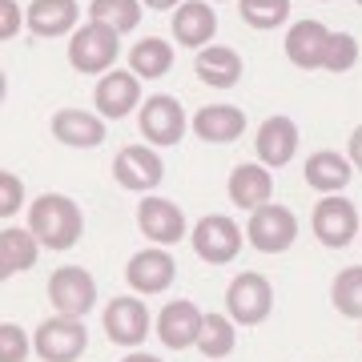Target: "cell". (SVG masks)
<instances>
[{
	"label": "cell",
	"mask_w": 362,
	"mask_h": 362,
	"mask_svg": "<svg viewBox=\"0 0 362 362\" xmlns=\"http://www.w3.org/2000/svg\"><path fill=\"white\" fill-rule=\"evenodd\" d=\"M194 254L209 266H226L242 254V230L226 214H206L194 226Z\"/></svg>",
	"instance_id": "9"
},
{
	"label": "cell",
	"mask_w": 362,
	"mask_h": 362,
	"mask_svg": "<svg viewBox=\"0 0 362 362\" xmlns=\"http://www.w3.org/2000/svg\"><path fill=\"white\" fill-rule=\"evenodd\" d=\"M137 129L149 145L157 149H169V145H177L189 129V117L181 109L177 97H169V93H153V97H145L141 109H137Z\"/></svg>",
	"instance_id": "3"
},
{
	"label": "cell",
	"mask_w": 362,
	"mask_h": 362,
	"mask_svg": "<svg viewBox=\"0 0 362 362\" xmlns=\"http://www.w3.org/2000/svg\"><path fill=\"white\" fill-rule=\"evenodd\" d=\"M202 322H206V314L197 310L189 298H177V302L161 306V314H157V334H161V342L169 350H189V346H197Z\"/></svg>",
	"instance_id": "16"
},
{
	"label": "cell",
	"mask_w": 362,
	"mask_h": 362,
	"mask_svg": "<svg viewBox=\"0 0 362 362\" xmlns=\"http://www.w3.org/2000/svg\"><path fill=\"white\" fill-rule=\"evenodd\" d=\"M254 149H258V161L266 169H282L294 161L298 153V125L290 117L274 113L258 125V137H254Z\"/></svg>",
	"instance_id": "15"
},
{
	"label": "cell",
	"mask_w": 362,
	"mask_h": 362,
	"mask_svg": "<svg viewBox=\"0 0 362 362\" xmlns=\"http://www.w3.org/2000/svg\"><path fill=\"white\" fill-rule=\"evenodd\" d=\"M334 310L346 314V318H358L362 322V266H346V270L334 278Z\"/></svg>",
	"instance_id": "29"
},
{
	"label": "cell",
	"mask_w": 362,
	"mask_h": 362,
	"mask_svg": "<svg viewBox=\"0 0 362 362\" xmlns=\"http://www.w3.org/2000/svg\"><path fill=\"white\" fill-rule=\"evenodd\" d=\"M322 4H326V0H322Z\"/></svg>",
	"instance_id": "39"
},
{
	"label": "cell",
	"mask_w": 362,
	"mask_h": 362,
	"mask_svg": "<svg viewBox=\"0 0 362 362\" xmlns=\"http://www.w3.org/2000/svg\"><path fill=\"white\" fill-rule=\"evenodd\" d=\"M358 65V40L350 33H334L330 37V49H326V73H350Z\"/></svg>",
	"instance_id": "31"
},
{
	"label": "cell",
	"mask_w": 362,
	"mask_h": 362,
	"mask_svg": "<svg viewBox=\"0 0 362 362\" xmlns=\"http://www.w3.org/2000/svg\"><path fill=\"white\" fill-rule=\"evenodd\" d=\"M346 149H350V165L362 169V125H358L354 133H350V145H346Z\"/></svg>",
	"instance_id": "35"
},
{
	"label": "cell",
	"mask_w": 362,
	"mask_h": 362,
	"mask_svg": "<svg viewBox=\"0 0 362 362\" xmlns=\"http://www.w3.org/2000/svg\"><path fill=\"white\" fill-rule=\"evenodd\" d=\"M52 137L69 149H97L105 141V117L89 109H57L52 113Z\"/></svg>",
	"instance_id": "18"
},
{
	"label": "cell",
	"mask_w": 362,
	"mask_h": 362,
	"mask_svg": "<svg viewBox=\"0 0 362 362\" xmlns=\"http://www.w3.org/2000/svg\"><path fill=\"white\" fill-rule=\"evenodd\" d=\"M137 226L153 246H177L185 238V214L169 197H141L137 206Z\"/></svg>",
	"instance_id": "11"
},
{
	"label": "cell",
	"mask_w": 362,
	"mask_h": 362,
	"mask_svg": "<svg viewBox=\"0 0 362 362\" xmlns=\"http://www.w3.org/2000/svg\"><path fill=\"white\" fill-rule=\"evenodd\" d=\"M173 40L185 49H206L214 33H218V13L209 8V0H185L181 8H173Z\"/></svg>",
	"instance_id": "19"
},
{
	"label": "cell",
	"mask_w": 362,
	"mask_h": 362,
	"mask_svg": "<svg viewBox=\"0 0 362 362\" xmlns=\"http://www.w3.org/2000/svg\"><path fill=\"white\" fill-rule=\"evenodd\" d=\"M105 334L117 346H141L145 334H149V310H145L141 298H113L105 306Z\"/></svg>",
	"instance_id": "13"
},
{
	"label": "cell",
	"mask_w": 362,
	"mask_h": 362,
	"mask_svg": "<svg viewBox=\"0 0 362 362\" xmlns=\"http://www.w3.org/2000/svg\"><path fill=\"white\" fill-rule=\"evenodd\" d=\"M330 28L322 25V21H298L290 33H286V57H290V65L294 69H306V73H314V69L326 65V49H330Z\"/></svg>",
	"instance_id": "17"
},
{
	"label": "cell",
	"mask_w": 362,
	"mask_h": 362,
	"mask_svg": "<svg viewBox=\"0 0 362 362\" xmlns=\"http://www.w3.org/2000/svg\"><path fill=\"white\" fill-rule=\"evenodd\" d=\"M270 194H274V177H270V169L262 165V161H254V165H238L230 173V202L238 209L254 214V209L270 206Z\"/></svg>",
	"instance_id": "21"
},
{
	"label": "cell",
	"mask_w": 362,
	"mask_h": 362,
	"mask_svg": "<svg viewBox=\"0 0 362 362\" xmlns=\"http://www.w3.org/2000/svg\"><path fill=\"white\" fill-rule=\"evenodd\" d=\"M194 133L202 137L206 145H230L246 133V113L238 105H206L194 113Z\"/></svg>",
	"instance_id": "20"
},
{
	"label": "cell",
	"mask_w": 362,
	"mask_h": 362,
	"mask_svg": "<svg viewBox=\"0 0 362 362\" xmlns=\"http://www.w3.org/2000/svg\"><path fill=\"white\" fill-rule=\"evenodd\" d=\"M49 302L57 306V314L69 318H85L97 306V282L85 266H61L49 274Z\"/></svg>",
	"instance_id": "6"
},
{
	"label": "cell",
	"mask_w": 362,
	"mask_h": 362,
	"mask_svg": "<svg viewBox=\"0 0 362 362\" xmlns=\"http://www.w3.org/2000/svg\"><path fill=\"white\" fill-rule=\"evenodd\" d=\"M25 13H28V28L45 40L77 33V21H81L77 0H33Z\"/></svg>",
	"instance_id": "22"
},
{
	"label": "cell",
	"mask_w": 362,
	"mask_h": 362,
	"mask_svg": "<svg viewBox=\"0 0 362 362\" xmlns=\"http://www.w3.org/2000/svg\"><path fill=\"white\" fill-rule=\"evenodd\" d=\"M21 25H28V13L16 8V0H0V40H13Z\"/></svg>",
	"instance_id": "34"
},
{
	"label": "cell",
	"mask_w": 362,
	"mask_h": 362,
	"mask_svg": "<svg viewBox=\"0 0 362 362\" xmlns=\"http://www.w3.org/2000/svg\"><path fill=\"white\" fill-rule=\"evenodd\" d=\"M28 350H33V342H28V334L21 326L16 322L0 326V362H25Z\"/></svg>",
	"instance_id": "32"
},
{
	"label": "cell",
	"mask_w": 362,
	"mask_h": 362,
	"mask_svg": "<svg viewBox=\"0 0 362 362\" xmlns=\"http://www.w3.org/2000/svg\"><path fill=\"white\" fill-rule=\"evenodd\" d=\"M141 0H93L89 4V21L97 25H109L117 33H129V28L141 25Z\"/></svg>",
	"instance_id": "27"
},
{
	"label": "cell",
	"mask_w": 362,
	"mask_h": 362,
	"mask_svg": "<svg viewBox=\"0 0 362 362\" xmlns=\"http://www.w3.org/2000/svg\"><path fill=\"white\" fill-rule=\"evenodd\" d=\"M350 157H342L338 149H314L306 157V185H314L318 194H342L350 185Z\"/></svg>",
	"instance_id": "25"
},
{
	"label": "cell",
	"mask_w": 362,
	"mask_h": 362,
	"mask_svg": "<svg viewBox=\"0 0 362 362\" xmlns=\"http://www.w3.org/2000/svg\"><path fill=\"white\" fill-rule=\"evenodd\" d=\"M354 4H358V8H362V0H354Z\"/></svg>",
	"instance_id": "38"
},
{
	"label": "cell",
	"mask_w": 362,
	"mask_h": 362,
	"mask_svg": "<svg viewBox=\"0 0 362 362\" xmlns=\"http://www.w3.org/2000/svg\"><path fill=\"white\" fill-rule=\"evenodd\" d=\"M117 52H121V33L109 25H81L69 40V65L77 69V73H93V77H105L109 69H113Z\"/></svg>",
	"instance_id": "2"
},
{
	"label": "cell",
	"mask_w": 362,
	"mask_h": 362,
	"mask_svg": "<svg viewBox=\"0 0 362 362\" xmlns=\"http://www.w3.org/2000/svg\"><path fill=\"white\" fill-rule=\"evenodd\" d=\"M314 238L322 242V246L330 250H342L350 246L354 238H358V209H354V202L342 194H326L318 206H314Z\"/></svg>",
	"instance_id": "8"
},
{
	"label": "cell",
	"mask_w": 362,
	"mask_h": 362,
	"mask_svg": "<svg viewBox=\"0 0 362 362\" xmlns=\"http://www.w3.org/2000/svg\"><path fill=\"white\" fill-rule=\"evenodd\" d=\"M173 278H177V262H173V254L161 250V246H149V250H141V254H133L129 266H125V282L145 298L169 290Z\"/></svg>",
	"instance_id": "12"
},
{
	"label": "cell",
	"mask_w": 362,
	"mask_h": 362,
	"mask_svg": "<svg viewBox=\"0 0 362 362\" xmlns=\"http://www.w3.org/2000/svg\"><path fill=\"white\" fill-rule=\"evenodd\" d=\"M246 238H250V246L262 250V254H286L298 242V218L286 206H274L270 202V206L250 214Z\"/></svg>",
	"instance_id": "7"
},
{
	"label": "cell",
	"mask_w": 362,
	"mask_h": 362,
	"mask_svg": "<svg viewBox=\"0 0 362 362\" xmlns=\"http://www.w3.org/2000/svg\"><path fill=\"white\" fill-rule=\"evenodd\" d=\"M113 177H117V185H125L133 194H149L165 177V161L153 149H145V145H125L113 161Z\"/></svg>",
	"instance_id": "10"
},
{
	"label": "cell",
	"mask_w": 362,
	"mask_h": 362,
	"mask_svg": "<svg viewBox=\"0 0 362 362\" xmlns=\"http://www.w3.org/2000/svg\"><path fill=\"white\" fill-rule=\"evenodd\" d=\"M226 310H230L233 322H242V326H258L270 318L274 310V286L270 278H262V274L246 270V274H238L230 282V290H226Z\"/></svg>",
	"instance_id": "5"
},
{
	"label": "cell",
	"mask_w": 362,
	"mask_h": 362,
	"mask_svg": "<svg viewBox=\"0 0 362 362\" xmlns=\"http://www.w3.org/2000/svg\"><path fill=\"white\" fill-rule=\"evenodd\" d=\"M145 8H153V13H169V8H181L185 0H141Z\"/></svg>",
	"instance_id": "36"
},
{
	"label": "cell",
	"mask_w": 362,
	"mask_h": 362,
	"mask_svg": "<svg viewBox=\"0 0 362 362\" xmlns=\"http://www.w3.org/2000/svg\"><path fill=\"white\" fill-rule=\"evenodd\" d=\"M137 73H125V69H109L97 89H93V105L101 117H129L137 105H141V85H137Z\"/></svg>",
	"instance_id": "14"
},
{
	"label": "cell",
	"mask_w": 362,
	"mask_h": 362,
	"mask_svg": "<svg viewBox=\"0 0 362 362\" xmlns=\"http://www.w3.org/2000/svg\"><path fill=\"white\" fill-rule=\"evenodd\" d=\"M37 258H40V242L33 230H21V226L0 230V278H16V274L33 270Z\"/></svg>",
	"instance_id": "24"
},
{
	"label": "cell",
	"mask_w": 362,
	"mask_h": 362,
	"mask_svg": "<svg viewBox=\"0 0 362 362\" xmlns=\"http://www.w3.org/2000/svg\"><path fill=\"white\" fill-rule=\"evenodd\" d=\"M121 362H161L157 354H145V350H137V354H125Z\"/></svg>",
	"instance_id": "37"
},
{
	"label": "cell",
	"mask_w": 362,
	"mask_h": 362,
	"mask_svg": "<svg viewBox=\"0 0 362 362\" xmlns=\"http://www.w3.org/2000/svg\"><path fill=\"white\" fill-rule=\"evenodd\" d=\"M89 346V330L81 318H69V314H57V318H45L33 334V350H37L45 362H77Z\"/></svg>",
	"instance_id": "4"
},
{
	"label": "cell",
	"mask_w": 362,
	"mask_h": 362,
	"mask_svg": "<svg viewBox=\"0 0 362 362\" xmlns=\"http://www.w3.org/2000/svg\"><path fill=\"white\" fill-rule=\"evenodd\" d=\"M173 69V45L165 37H145L129 49V73L145 81H161Z\"/></svg>",
	"instance_id": "26"
},
{
	"label": "cell",
	"mask_w": 362,
	"mask_h": 362,
	"mask_svg": "<svg viewBox=\"0 0 362 362\" xmlns=\"http://www.w3.org/2000/svg\"><path fill=\"white\" fill-rule=\"evenodd\" d=\"M25 206V181L16 173H0V218H13Z\"/></svg>",
	"instance_id": "33"
},
{
	"label": "cell",
	"mask_w": 362,
	"mask_h": 362,
	"mask_svg": "<svg viewBox=\"0 0 362 362\" xmlns=\"http://www.w3.org/2000/svg\"><path fill=\"white\" fill-rule=\"evenodd\" d=\"M233 342H238L233 318H226V314H206L202 334H197V350L206 358H226V354H233Z\"/></svg>",
	"instance_id": "28"
},
{
	"label": "cell",
	"mask_w": 362,
	"mask_h": 362,
	"mask_svg": "<svg viewBox=\"0 0 362 362\" xmlns=\"http://www.w3.org/2000/svg\"><path fill=\"white\" fill-rule=\"evenodd\" d=\"M194 73L202 77V85L209 89H233L242 81V57L230 45H206L194 57Z\"/></svg>",
	"instance_id": "23"
},
{
	"label": "cell",
	"mask_w": 362,
	"mask_h": 362,
	"mask_svg": "<svg viewBox=\"0 0 362 362\" xmlns=\"http://www.w3.org/2000/svg\"><path fill=\"white\" fill-rule=\"evenodd\" d=\"M28 230L37 233L40 246L49 250H73L85 233V214L65 194H40L28 206Z\"/></svg>",
	"instance_id": "1"
},
{
	"label": "cell",
	"mask_w": 362,
	"mask_h": 362,
	"mask_svg": "<svg viewBox=\"0 0 362 362\" xmlns=\"http://www.w3.org/2000/svg\"><path fill=\"white\" fill-rule=\"evenodd\" d=\"M238 8H242V21L250 28H262V33L290 21V0H242Z\"/></svg>",
	"instance_id": "30"
}]
</instances>
